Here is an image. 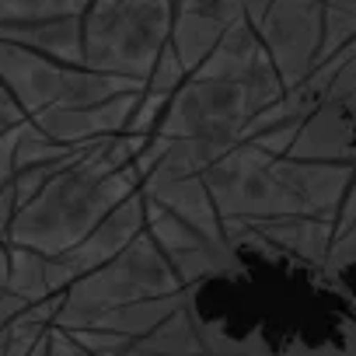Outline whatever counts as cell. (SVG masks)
Returning <instances> with one entry per match:
<instances>
[{"label":"cell","mask_w":356,"mask_h":356,"mask_svg":"<svg viewBox=\"0 0 356 356\" xmlns=\"http://www.w3.org/2000/svg\"><path fill=\"white\" fill-rule=\"evenodd\" d=\"M136 349L150 353V356H207L200 332L193 325V314L186 311V300L178 311H171L154 332H147L143 339H136Z\"/></svg>","instance_id":"14"},{"label":"cell","mask_w":356,"mask_h":356,"mask_svg":"<svg viewBox=\"0 0 356 356\" xmlns=\"http://www.w3.org/2000/svg\"><path fill=\"white\" fill-rule=\"evenodd\" d=\"M217 0H175V11H203V8H213Z\"/></svg>","instance_id":"25"},{"label":"cell","mask_w":356,"mask_h":356,"mask_svg":"<svg viewBox=\"0 0 356 356\" xmlns=\"http://www.w3.org/2000/svg\"><path fill=\"white\" fill-rule=\"evenodd\" d=\"M22 122H25V112H22L18 98L8 91V84H4V81H0V136L11 133V129H18Z\"/></svg>","instance_id":"21"},{"label":"cell","mask_w":356,"mask_h":356,"mask_svg":"<svg viewBox=\"0 0 356 356\" xmlns=\"http://www.w3.org/2000/svg\"><path fill=\"white\" fill-rule=\"evenodd\" d=\"M46 356H91L67 328H49V335H46Z\"/></svg>","instance_id":"20"},{"label":"cell","mask_w":356,"mask_h":356,"mask_svg":"<svg viewBox=\"0 0 356 356\" xmlns=\"http://www.w3.org/2000/svg\"><path fill=\"white\" fill-rule=\"evenodd\" d=\"M8 273H11V245L0 241V286H8Z\"/></svg>","instance_id":"24"},{"label":"cell","mask_w":356,"mask_h":356,"mask_svg":"<svg viewBox=\"0 0 356 356\" xmlns=\"http://www.w3.org/2000/svg\"><path fill=\"white\" fill-rule=\"evenodd\" d=\"M0 356H4V346H0Z\"/></svg>","instance_id":"27"},{"label":"cell","mask_w":356,"mask_h":356,"mask_svg":"<svg viewBox=\"0 0 356 356\" xmlns=\"http://www.w3.org/2000/svg\"><path fill=\"white\" fill-rule=\"evenodd\" d=\"M175 0H91L81 18L84 67L143 84L171 42Z\"/></svg>","instance_id":"2"},{"label":"cell","mask_w":356,"mask_h":356,"mask_svg":"<svg viewBox=\"0 0 356 356\" xmlns=\"http://www.w3.org/2000/svg\"><path fill=\"white\" fill-rule=\"evenodd\" d=\"M143 196L154 200L157 207L171 210L178 220L193 224L196 231L210 234V238H224V217L213 207V196L203 182V175H186V178H161L150 175L143 178Z\"/></svg>","instance_id":"11"},{"label":"cell","mask_w":356,"mask_h":356,"mask_svg":"<svg viewBox=\"0 0 356 356\" xmlns=\"http://www.w3.org/2000/svg\"><path fill=\"white\" fill-rule=\"evenodd\" d=\"M290 157L304 161H356V95L321 102L307 119H300Z\"/></svg>","instance_id":"9"},{"label":"cell","mask_w":356,"mask_h":356,"mask_svg":"<svg viewBox=\"0 0 356 356\" xmlns=\"http://www.w3.org/2000/svg\"><path fill=\"white\" fill-rule=\"evenodd\" d=\"M29 122V119H25ZM22 129V126H18ZM18 129L0 136V189H8L18 175V164H15V150H18Z\"/></svg>","instance_id":"19"},{"label":"cell","mask_w":356,"mask_h":356,"mask_svg":"<svg viewBox=\"0 0 356 356\" xmlns=\"http://www.w3.org/2000/svg\"><path fill=\"white\" fill-rule=\"evenodd\" d=\"M25 307H29V304H25L22 297H15L11 290H4V286H0V346L8 342V332H11L15 318H18Z\"/></svg>","instance_id":"22"},{"label":"cell","mask_w":356,"mask_h":356,"mask_svg":"<svg viewBox=\"0 0 356 356\" xmlns=\"http://www.w3.org/2000/svg\"><path fill=\"white\" fill-rule=\"evenodd\" d=\"M91 356H126L133 349L136 339L129 335H119V332H105V328H74L70 332Z\"/></svg>","instance_id":"18"},{"label":"cell","mask_w":356,"mask_h":356,"mask_svg":"<svg viewBox=\"0 0 356 356\" xmlns=\"http://www.w3.org/2000/svg\"><path fill=\"white\" fill-rule=\"evenodd\" d=\"M203 182L224 220H266L300 213L290 157L266 154L252 140H241L220 161H213L203 171Z\"/></svg>","instance_id":"6"},{"label":"cell","mask_w":356,"mask_h":356,"mask_svg":"<svg viewBox=\"0 0 356 356\" xmlns=\"http://www.w3.org/2000/svg\"><path fill=\"white\" fill-rule=\"evenodd\" d=\"M353 220H356V161H353V175H349V189H346V200H342V210H339L335 231H346V227H349Z\"/></svg>","instance_id":"23"},{"label":"cell","mask_w":356,"mask_h":356,"mask_svg":"<svg viewBox=\"0 0 356 356\" xmlns=\"http://www.w3.org/2000/svg\"><path fill=\"white\" fill-rule=\"evenodd\" d=\"M234 22L213 4L203 11H175V25H171V49L182 60L186 74H193L224 39V32Z\"/></svg>","instance_id":"12"},{"label":"cell","mask_w":356,"mask_h":356,"mask_svg":"<svg viewBox=\"0 0 356 356\" xmlns=\"http://www.w3.org/2000/svg\"><path fill=\"white\" fill-rule=\"evenodd\" d=\"M46 335H49V332H46ZM29 356H46V339H42V342H39V346H35Z\"/></svg>","instance_id":"26"},{"label":"cell","mask_w":356,"mask_h":356,"mask_svg":"<svg viewBox=\"0 0 356 356\" xmlns=\"http://www.w3.org/2000/svg\"><path fill=\"white\" fill-rule=\"evenodd\" d=\"M147 231V207H143V189L133 193L126 203H119L84 241H77L74 248H67L63 255H46V280L53 293H63L70 283H77L81 276L95 273L98 266L112 262L119 252H126L140 234Z\"/></svg>","instance_id":"8"},{"label":"cell","mask_w":356,"mask_h":356,"mask_svg":"<svg viewBox=\"0 0 356 356\" xmlns=\"http://www.w3.org/2000/svg\"><path fill=\"white\" fill-rule=\"evenodd\" d=\"M252 25L283 88L300 84L321 63V42H325L321 0H269V8Z\"/></svg>","instance_id":"7"},{"label":"cell","mask_w":356,"mask_h":356,"mask_svg":"<svg viewBox=\"0 0 356 356\" xmlns=\"http://www.w3.org/2000/svg\"><path fill=\"white\" fill-rule=\"evenodd\" d=\"M321 22H325V42H321V60H325L356 39V0H321Z\"/></svg>","instance_id":"16"},{"label":"cell","mask_w":356,"mask_h":356,"mask_svg":"<svg viewBox=\"0 0 356 356\" xmlns=\"http://www.w3.org/2000/svg\"><path fill=\"white\" fill-rule=\"evenodd\" d=\"M0 81L18 98L25 119L91 108V105H102L115 95L143 88L136 81L98 74L84 63H60V60H49L42 53L11 46V42H0Z\"/></svg>","instance_id":"5"},{"label":"cell","mask_w":356,"mask_h":356,"mask_svg":"<svg viewBox=\"0 0 356 356\" xmlns=\"http://www.w3.org/2000/svg\"><path fill=\"white\" fill-rule=\"evenodd\" d=\"M182 290L186 286L178 280L175 266L157 248V241L143 231L126 252H119L112 262L98 266L95 273L81 276L77 283H70L60 293V307H56L53 325L67 328V332L88 328L95 318H102L115 307L154 300V297H171Z\"/></svg>","instance_id":"3"},{"label":"cell","mask_w":356,"mask_h":356,"mask_svg":"<svg viewBox=\"0 0 356 356\" xmlns=\"http://www.w3.org/2000/svg\"><path fill=\"white\" fill-rule=\"evenodd\" d=\"M4 290H11L25 304H39L46 297H56L49 290V280H46V255L22 248V245H11V273H8Z\"/></svg>","instance_id":"15"},{"label":"cell","mask_w":356,"mask_h":356,"mask_svg":"<svg viewBox=\"0 0 356 356\" xmlns=\"http://www.w3.org/2000/svg\"><path fill=\"white\" fill-rule=\"evenodd\" d=\"M325 269L339 280H349L356 286V220L346 227V231H335V241L328 248V259H325Z\"/></svg>","instance_id":"17"},{"label":"cell","mask_w":356,"mask_h":356,"mask_svg":"<svg viewBox=\"0 0 356 356\" xmlns=\"http://www.w3.org/2000/svg\"><path fill=\"white\" fill-rule=\"evenodd\" d=\"M273 102H280V95H269L262 88L210 74H189L182 88L175 91L154 136L196 140L220 161L231 147L245 140L248 122Z\"/></svg>","instance_id":"4"},{"label":"cell","mask_w":356,"mask_h":356,"mask_svg":"<svg viewBox=\"0 0 356 356\" xmlns=\"http://www.w3.org/2000/svg\"><path fill=\"white\" fill-rule=\"evenodd\" d=\"M241 224L280 255L307 262V266H325L328 248L335 241V220H325V217L290 213V217H266V220H241Z\"/></svg>","instance_id":"10"},{"label":"cell","mask_w":356,"mask_h":356,"mask_svg":"<svg viewBox=\"0 0 356 356\" xmlns=\"http://www.w3.org/2000/svg\"><path fill=\"white\" fill-rule=\"evenodd\" d=\"M143 143V136L129 133L81 143V150L67 164H60L18 210L11 224V245L53 259L84 241L119 203L140 193V175L133 161Z\"/></svg>","instance_id":"1"},{"label":"cell","mask_w":356,"mask_h":356,"mask_svg":"<svg viewBox=\"0 0 356 356\" xmlns=\"http://www.w3.org/2000/svg\"><path fill=\"white\" fill-rule=\"evenodd\" d=\"M186 300V290L182 293H171V297H154V300H140V304H126V307H115L102 318H95L88 328H105V332H119V335H129V339H143L147 332H154L171 311H178Z\"/></svg>","instance_id":"13"}]
</instances>
